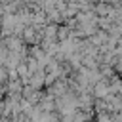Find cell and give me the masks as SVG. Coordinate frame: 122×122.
<instances>
[]
</instances>
